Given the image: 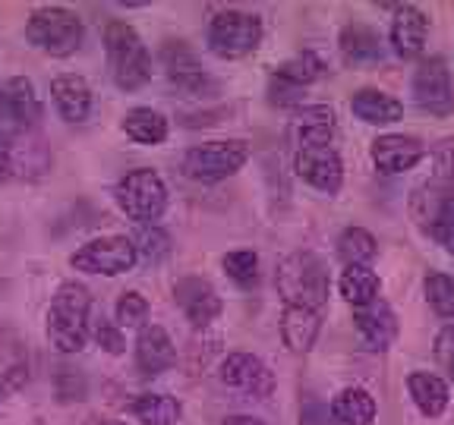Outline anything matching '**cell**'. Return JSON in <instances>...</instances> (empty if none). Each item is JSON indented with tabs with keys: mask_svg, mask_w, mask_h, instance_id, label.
<instances>
[{
	"mask_svg": "<svg viewBox=\"0 0 454 425\" xmlns=\"http://www.w3.org/2000/svg\"><path fill=\"white\" fill-rule=\"evenodd\" d=\"M411 214L419 230L454 255V139L439 142L433 151L429 180L411 192Z\"/></svg>",
	"mask_w": 454,
	"mask_h": 425,
	"instance_id": "cell-1",
	"label": "cell"
},
{
	"mask_svg": "<svg viewBox=\"0 0 454 425\" xmlns=\"http://www.w3.org/2000/svg\"><path fill=\"white\" fill-rule=\"evenodd\" d=\"M278 293L284 305H300V309L319 312L328 303V268L316 252H291L275 271Z\"/></svg>",
	"mask_w": 454,
	"mask_h": 425,
	"instance_id": "cell-2",
	"label": "cell"
},
{
	"mask_svg": "<svg viewBox=\"0 0 454 425\" xmlns=\"http://www.w3.org/2000/svg\"><path fill=\"white\" fill-rule=\"evenodd\" d=\"M89 309L92 297L82 283L67 281L57 287L48 309V337L60 353H79L89 340Z\"/></svg>",
	"mask_w": 454,
	"mask_h": 425,
	"instance_id": "cell-3",
	"label": "cell"
},
{
	"mask_svg": "<svg viewBox=\"0 0 454 425\" xmlns=\"http://www.w3.org/2000/svg\"><path fill=\"white\" fill-rule=\"evenodd\" d=\"M105 50H107V66L123 92H136L152 79V57L136 35V28L123 19L107 22L105 28Z\"/></svg>",
	"mask_w": 454,
	"mask_h": 425,
	"instance_id": "cell-4",
	"label": "cell"
},
{
	"mask_svg": "<svg viewBox=\"0 0 454 425\" xmlns=\"http://www.w3.org/2000/svg\"><path fill=\"white\" fill-rule=\"evenodd\" d=\"M26 38L35 44L38 50H44V54H51V57H70L82 48L85 26L73 10L42 7L28 16Z\"/></svg>",
	"mask_w": 454,
	"mask_h": 425,
	"instance_id": "cell-5",
	"label": "cell"
},
{
	"mask_svg": "<svg viewBox=\"0 0 454 425\" xmlns=\"http://www.w3.org/2000/svg\"><path fill=\"white\" fill-rule=\"evenodd\" d=\"M114 196H117V205H121V212L127 214L129 220H139V224H149V227L155 224L164 214V208H168V186H164V180L149 167L129 170L127 177H121Z\"/></svg>",
	"mask_w": 454,
	"mask_h": 425,
	"instance_id": "cell-6",
	"label": "cell"
},
{
	"mask_svg": "<svg viewBox=\"0 0 454 425\" xmlns=\"http://www.w3.org/2000/svg\"><path fill=\"white\" fill-rule=\"evenodd\" d=\"M262 42V19L240 10H221L208 22V48L221 60H240Z\"/></svg>",
	"mask_w": 454,
	"mask_h": 425,
	"instance_id": "cell-7",
	"label": "cell"
},
{
	"mask_svg": "<svg viewBox=\"0 0 454 425\" xmlns=\"http://www.w3.org/2000/svg\"><path fill=\"white\" fill-rule=\"evenodd\" d=\"M249 145L240 139H221V142H206L196 149L186 151L184 158V174L196 183H221L231 174L247 164Z\"/></svg>",
	"mask_w": 454,
	"mask_h": 425,
	"instance_id": "cell-8",
	"label": "cell"
},
{
	"mask_svg": "<svg viewBox=\"0 0 454 425\" xmlns=\"http://www.w3.org/2000/svg\"><path fill=\"white\" fill-rule=\"evenodd\" d=\"M70 262L76 271L114 277L133 268L139 262V255H136V246L129 236H101V240H92L85 243L82 249H76Z\"/></svg>",
	"mask_w": 454,
	"mask_h": 425,
	"instance_id": "cell-9",
	"label": "cell"
},
{
	"mask_svg": "<svg viewBox=\"0 0 454 425\" xmlns=\"http://www.w3.org/2000/svg\"><path fill=\"white\" fill-rule=\"evenodd\" d=\"M413 101L426 113H435V117H448L451 113L454 107L451 76H448V66L442 57H429L413 73Z\"/></svg>",
	"mask_w": 454,
	"mask_h": 425,
	"instance_id": "cell-10",
	"label": "cell"
},
{
	"mask_svg": "<svg viewBox=\"0 0 454 425\" xmlns=\"http://www.w3.org/2000/svg\"><path fill=\"white\" fill-rule=\"evenodd\" d=\"M294 170H297V177L306 180L309 186L316 189L334 192L340 189L344 183V164H340V155L332 149V145H316V149H297L294 155Z\"/></svg>",
	"mask_w": 454,
	"mask_h": 425,
	"instance_id": "cell-11",
	"label": "cell"
},
{
	"mask_svg": "<svg viewBox=\"0 0 454 425\" xmlns=\"http://www.w3.org/2000/svg\"><path fill=\"white\" fill-rule=\"evenodd\" d=\"M161 64L168 73V82L184 95H206L212 89V79L202 70V64L196 60L186 42H164L161 48Z\"/></svg>",
	"mask_w": 454,
	"mask_h": 425,
	"instance_id": "cell-12",
	"label": "cell"
},
{
	"mask_svg": "<svg viewBox=\"0 0 454 425\" xmlns=\"http://www.w3.org/2000/svg\"><path fill=\"white\" fill-rule=\"evenodd\" d=\"M322 73H325V66H322V60L316 54H297L291 60H284L269 82L271 104H291V101H297V95L303 92L306 85L316 82Z\"/></svg>",
	"mask_w": 454,
	"mask_h": 425,
	"instance_id": "cell-13",
	"label": "cell"
},
{
	"mask_svg": "<svg viewBox=\"0 0 454 425\" xmlns=\"http://www.w3.org/2000/svg\"><path fill=\"white\" fill-rule=\"evenodd\" d=\"M221 382H224L227 388H237L253 397H269L271 388H275V378H271L269 366L253 353L227 356V359L221 362Z\"/></svg>",
	"mask_w": 454,
	"mask_h": 425,
	"instance_id": "cell-14",
	"label": "cell"
},
{
	"mask_svg": "<svg viewBox=\"0 0 454 425\" xmlns=\"http://www.w3.org/2000/svg\"><path fill=\"white\" fill-rule=\"evenodd\" d=\"M174 299L184 309V315L192 321L196 328L212 325L221 315V297L215 293V287L202 277H184L174 287Z\"/></svg>",
	"mask_w": 454,
	"mask_h": 425,
	"instance_id": "cell-15",
	"label": "cell"
},
{
	"mask_svg": "<svg viewBox=\"0 0 454 425\" xmlns=\"http://www.w3.org/2000/svg\"><path fill=\"white\" fill-rule=\"evenodd\" d=\"M174 359H177V350H174V340L161 325L139 328V337H136V366H139V372L161 375L174 366Z\"/></svg>",
	"mask_w": 454,
	"mask_h": 425,
	"instance_id": "cell-16",
	"label": "cell"
},
{
	"mask_svg": "<svg viewBox=\"0 0 454 425\" xmlns=\"http://www.w3.org/2000/svg\"><path fill=\"white\" fill-rule=\"evenodd\" d=\"M354 325L369 350H388V344L397 334V319L385 299H372L369 305L354 309Z\"/></svg>",
	"mask_w": 454,
	"mask_h": 425,
	"instance_id": "cell-17",
	"label": "cell"
},
{
	"mask_svg": "<svg viewBox=\"0 0 454 425\" xmlns=\"http://www.w3.org/2000/svg\"><path fill=\"white\" fill-rule=\"evenodd\" d=\"M0 117L20 123V127H32L42 117V101L35 95V85L26 76H13L0 85Z\"/></svg>",
	"mask_w": 454,
	"mask_h": 425,
	"instance_id": "cell-18",
	"label": "cell"
},
{
	"mask_svg": "<svg viewBox=\"0 0 454 425\" xmlns=\"http://www.w3.org/2000/svg\"><path fill=\"white\" fill-rule=\"evenodd\" d=\"M423 158V142L413 135H379L372 142V161L382 174H404Z\"/></svg>",
	"mask_w": 454,
	"mask_h": 425,
	"instance_id": "cell-19",
	"label": "cell"
},
{
	"mask_svg": "<svg viewBox=\"0 0 454 425\" xmlns=\"http://www.w3.org/2000/svg\"><path fill=\"white\" fill-rule=\"evenodd\" d=\"M426 35H429V19L423 10L411 7V4L397 7L395 19H391V44H395L397 57H404V60L419 57L426 48Z\"/></svg>",
	"mask_w": 454,
	"mask_h": 425,
	"instance_id": "cell-20",
	"label": "cell"
},
{
	"mask_svg": "<svg viewBox=\"0 0 454 425\" xmlns=\"http://www.w3.org/2000/svg\"><path fill=\"white\" fill-rule=\"evenodd\" d=\"M334 135V111L325 104L300 107L291 123V139L297 149H316V145H332Z\"/></svg>",
	"mask_w": 454,
	"mask_h": 425,
	"instance_id": "cell-21",
	"label": "cell"
},
{
	"mask_svg": "<svg viewBox=\"0 0 454 425\" xmlns=\"http://www.w3.org/2000/svg\"><path fill=\"white\" fill-rule=\"evenodd\" d=\"M51 95H54V104L60 111L67 123H85L89 113H92V89L82 76H57L51 82Z\"/></svg>",
	"mask_w": 454,
	"mask_h": 425,
	"instance_id": "cell-22",
	"label": "cell"
},
{
	"mask_svg": "<svg viewBox=\"0 0 454 425\" xmlns=\"http://www.w3.org/2000/svg\"><path fill=\"white\" fill-rule=\"evenodd\" d=\"M281 337L294 353H309L316 337H319V312L300 309V305H284Z\"/></svg>",
	"mask_w": 454,
	"mask_h": 425,
	"instance_id": "cell-23",
	"label": "cell"
},
{
	"mask_svg": "<svg viewBox=\"0 0 454 425\" xmlns=\"http://www.w3.org/2000/svg\"><path fill=\"white\" fill-rule=\"evenodd\" d=\"M350 111L360 117L363 123H372V127H385V123L401 120L404 104L391 95L379 92V89H360V92L350 98Z\"/></svg>",
	"mask_w": 454,
	"mask_h": 425,
	"instance_id": "cell-24",
	"label": "cell"
},
{
	"mask_svg": "<svg viewBox=\"0 0 454 425\" xmlns=\"http://www.w3.org/2000/svg\"><path fill=\"white\" fill-rule=\"evenodd\" d=\"M407 388H411V397L417 410L423 416H442L448 406V384L442 382L439 375H429V372H413L407 378Z\"/></svg>",
	"mask_w": 454,
	"mask_h": 425,
	"instance_id": "cell-25",
	"label": "cell"
},
{
	"mask_svg": "<svg viewBox=\"0 0 454 425\" xmlns=\"http://www.w3.org/2000/svg\"><path fill=\"white\" fill-rule=\"evenodd\" d=\"M332 416L340 425H369L376 419V400L363 388H344L332 400Z\"/></svg>",
	"mask_w": 454,
	"mask_h": 425,
	"instance_id": "cell-26",
	"label": "cell"
},
{
	"mask_svg": "<svg viewBox=\"0 0 454 425\" xmlns=\"http://www.w3.org/2000/svg\"><path fill=\"white\" fill-rule=\"evenodd\" d=\"M123 133L139 145H158L168 139V117L161 111H152V107H133L123 117Z\"/></svg>",
	"mask_w": 454,
	"mask_h": 425,
	"instance_id": "cell-27",
	"label": "cell"
},
{
	"mask_svg": "<svg viewBox=\"0 0 454 425\" xmlns=\"http://www.w3.org/2000/svg\"><path fill=\"white\" fill-rule=\"evenodd\" d=\"M340 54L348 64H369V60H382V42L369 26H348L340 32Z\"/></svg>",
	"mask_w": 454,
	"mask_h": 425,
	"instance_id": "cell-28",
	"label": "cell"
},
{
	"mask_svg": "<svg viewBox=\"0 0 454 425\" xmlns=\"http://www.w3.org/2000/svg\"><path fill=\"white\" fill-rule=\"evenodd\" d=\"M133 413L145 425H177L180 422V404L168 394H139L133 400Z\"/></svg>",
	"mask_w": 454,
	"mask_h": 425,
	"instance_id": "cell-29",
	"label": "cell"
},
{
	"mask_svg": "<svg viewBox=\"0 0 454 425\" xmlns=\"http://www.w3.org/2000/svg\"><path fill=\"white\" fill-rule=\"evenodd\" d=\"M338 255L348 268H366L376 259V236L363 227H348L338 240Z\"/></svg>",
	"mask_w": 454,
	"mask_h": 425,
	"instance_id": "cell-30",
	"label": "cell"
},
{
	"mask_svg": "<svg viewBox=\"0 0 454 425\" xmlns=\"http://www.w3.org/2000/svg\"><path fill=\"white\" fill-rule=\"evenodd\" d=\"M340 297L348 299L354 309L369 305L372 299H379V277L369 268H348L340 274Z\"/></svg>",
	"mask_w": 454,
	"mask_h": 425,
	"instance_id": "cell-31",
	"label": "cell"
},
{
	"mask_svg": "<svg viewBox=\"0 0 454 425\" xmlns=\"http://www.w3.org/2000/svg\"><path fill=\"white\" fill-rule=\"evenodd\" d=\"M224 271L227 277L240 287H253L259 281V255L253 249H237V252L224 255Z\"/></svg>",
	"mask_w": 454,
	"mask_h": 425,
	"instance_id": "cell-32",
	"label": "cell"
},
{
	"mask_svg": "<svg viewBox=\"0 0 454 425\" xmlns=\"http://www.w3.org/2000/svg\"><path fill=\"white\" fill-rule=\"evenodd\" d=\"M426 299L442 319H454V277L439 274V271L426 277Z\"/></svg>",
	"mask_w": 454,
	"mask_h": 425,
	"instance_id": "cell-33",
	"label": "cell"
},
{
	"mask_svg": "<svg viewBox=\"0 0 454 425\" xmlns=\"http://www.w3.org/2000/svg\"><path fill=\"white\" fill-rule=\"evenodd\" d=\"M114 319H117V328H145V319H149V299L142 293H123L114 305Z\"/></svg>",
	"mask_w": 454,
	"mask_h": 425,
	"instance_id": "cell-34",
	"label": "cell"
},
{
	"mask_svg": "<svg viewBox=\"0 0 454 425\" xmlns=\"http://www.w3.org/2000/svg\"><path fill=\"white\" fill-rule=\"evenodd\" d=\"M133 246H136V255H139V259H145V262H161L164 255L170 252L168 234H164V230H158L155 224L145 227V230H139V236L133 240Z\"/></svg>",
	"mask_w": 454,
	"mask_h": 425,
	"instance_id": "cell-35",
	"label": "cell"
},
{
	"mask_svg": "<svg viewBox=\"0 0 454 425\" xmlns=\"http://www.w3.org/2000/svg\"><path fill=\"white\" fill-rule=\"evenodd\" d=\"M92 337L98 340V347H105L107 353H123V347H127V344H123V334H121V328L117 325H111V321H105V319H98L92 325Z\"/></svg>",
	"mask_w": 454,
	"mask_h": 425,
	"instance_id": "cell-36",
	"label": "cell"
},
{
	"mask_svg": "<svg viewBox=\"0 0 454 425\" xmlns=\"http://www.w3.org/2000/svg\"><path fill=\"white\" fill-rule=\"evenodd\" d=\"M435 359L448 372V378L454 382V325L442 328V334L435 337Z\"/></svg>",
	"mask_w": 454,
	"mask_h": 425,
	"instance_id": "cell-37",
	"label": "cell"
},
{
	"mask_svg": "<svg viewBox=\"0 0 454 425\" xmlns=\"http://www.w3.org/2000/svg\"><path fill=\"white\" fill-rule=\"evenodd\" d=\"M300 425H328V410L322 404H306Z\"/></svg>",
	"mask_w": 454,
	"mask_h": 425,
	"instance_id": "cell-38",
	"label": "cell"
},
{
	"mask_svg": "<svg viewBox=\"0 0 454 425\" xmlns=\"http://www.w3.org/2000/svg\"><path fill=\"white\" fill-rule=\"evenodd\" d=\"M224 425H265L262 419H253V416H227Z\"/></svg>",
	"mask_w": 454,
	"mask_h": 425,
	"instance_id": "cell-39",
	"label": "cell"
},
{
	"mask_svg": "<svg viewBox=\"0 0 454 425\" xmlns=\"http://www.w3.org/2000/svg\"><path fill=\"white\" fill-rule=\"evenodd\" d=\"M7 155H10V139L0 133V161H7Z\"/></svg>",
	"mask_w": 454,
	"mask_h": 425,
	"instance_id": "cell-40",
	"label": "cell"
},
{
	"mask_svg": "<svg viewBox=\"0 0 454 425\" xmlns=\"http://www.w3.org/2000/svg\"><path fill=\"white\" fill-rule=\"evenodd\" d=\"M92 425H123V422H114V419H95Z\"/></svg>",
	"mask_w": 454,
	"mask_h": 425,
	"instance_id": "cell-41",
	"label": "cell"
}]
</instances>
